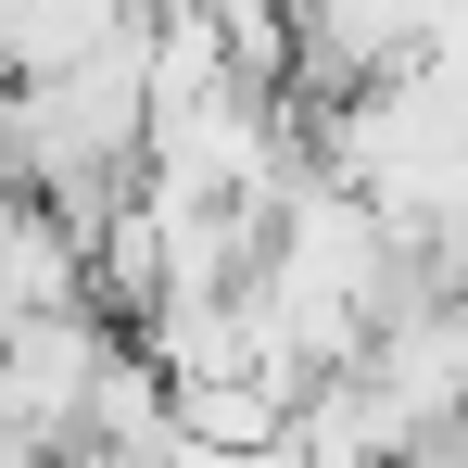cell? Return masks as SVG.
I'll return each instance as SVG.
<instances>
[{
    "label": "cell",
    "instance_id": "6da1fadb",
    "mask_svg": "<svg viewBox=\"0 0 468 468\" xmlns=\"http://www.w3.org/2000/svg\"><path fill=\"white\" fill-rule=\"evenodd\" d=\"M127 367V316H38V329H13V367H0V405H13V443H89V418H101V380Z\"/></svg>",
    "mask_w": 468,
    "mask_h": 468
},
{
    "label": "cell",
    "instance_id": "7a4b0ae2",
    "mask_svg": "<svg viewBox=\"0 0 468 468\" xmlns=\"http://www.w3.org/2000/svg\"><path fill=\"white\" fill-rule=\"evenodd\" d=\"M114 26H140V0H0L13 77H64V64H89Z\"/></svg>",
    "mask_w": 468,
    "mask_h": 468
},
{
    "label": "cell",
    "instance_id": "3957f363",
    "mask_svg": "<svg viewBox=\"0 0 468 468\" xmlns=\"http://www.w3.org/2000/svg\"><path fill=\"white\" fill-rule=\"evenodd\" d=\"M405 468H468V431H443V443H418Z\"/></svg>",
    "mask_w": 468,
    "mask_h": 468
}]
</instances>
